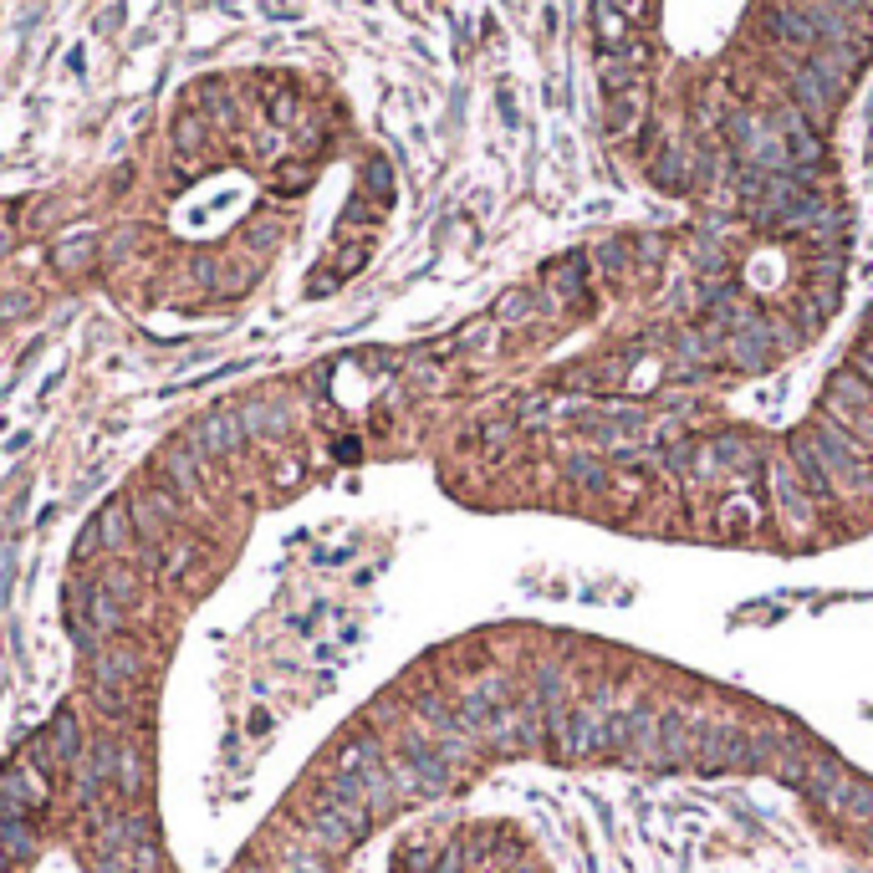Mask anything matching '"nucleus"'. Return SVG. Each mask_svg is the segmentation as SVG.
I'll use <instances>...</instances> for the list:
<instances>
[{
    "label": "nucleus",
    "instance_id": "obj_1",
    "mask_svg": "<svg viewBox=\"0 0 873 873\" xmlns=\"http://www.w3.org/2000/svg\"><path fill=\"white\" fill-rule=\"evenodd\" d=\"M603 128L644 185L740 240L833 236V128L873 0H588Z\"/></svg>",
    "mask_w": 873,
    "mask_h": 873
},
{
    "label": "nucleus",
    "instance_id": "obj_2",
    "mask_svg": "<svg viewBox=\"0 0 873 873\" xmlns=\"http://www.w3.org/2000/svg\"><path fill=\"white\" fill-rule=\"evenodd\" d=\"M128 516H134L138 541L164 547V537L179 526V501H174V490L169 486H144V490L128 496Z\"/></svg>",
    "mask_w": 873,
    "mask_h": 873
},
{
    "label": "nucleus",
    "instance_id": "obj_3",
    "mask_svg": "<svg viewBox=\"0 0 873 873\" xmlns=\"http://www.w3.org/2000/svg\"><path fill=\"white\" fill-rule=\"evenodd\" d=\"M67 619H83V623H92L102 638H119V628H123V608L108 598V593L98 588V583H77V588L67 593Z\"/></svg>",
    "mask_w": 873,
    "mask_h": 873
},
{
    "label": "nucleus",
    "instance_id": "obj_4",
    "mask_svg": "<svg viewBox=\"0 0 873 873\" xmlns=\"http://www.w3.org/2000/svg\"><path fill=\"white\" fill-rule=\"evenodd\" d=\"M195 445H200L204 454H236L240 445H246V420L230 414V409H215V414H204V420L195 424Z\"/></svg>",
    "mask_w": 873,
    "mask_h": 873
},
{
    "label": "nucleus",
    "instance_id": "obj_5",
    "mask_svg": "<svg viewBox=\"0 0 873 873\" xmlns=\"http://www.w3.org/2000/svg\"><path fill=\"white\" fill-rule=\"evenodd\" d=\"M92 526H98L102 552L128 557V552L138 547V532H134V516H128V501H108L98 516H92Z\"/></svg>",
    "mask_w": 873,
    "mask_h": 873
},
{
    "label": "nucleus",
    "instance_id": "obj_6",
    "mask_svg": "<svg viewBox=\"0 0 873 873\" xmlns=\"http://www.w3.org/2000/svg\"><path fill=\"white\" fill-rule=\"evenodd\" d=\"M159 471H164V481H169V490H174V496H195V490H200V481H204L200 450H164Z\"/></svg>",
    "mask_w": 873,
    "mask_h": 873
},
{
    "label": "nucleus",
    "instance_id": "obj_7",
    "mask_svg": "<svg viewBox=\"0 0 873 873\" xmlns=\"http://www.w3.org/2000/svg\"><path fill=\"white\" fill-rule=\"evenodd\" d=\"M92 261H98V240L92 236H62L51 246V266L62 271V276H87Z\"/></svg>",
    "mask_w": 873,
    "mask_h": 873
},
{
    "label": "nucleus",
    "instance_id": "obj_8",
    "mask_svg": "<svg viewBox=\"0 0 873 873\" xmlns=\"http://www.w3.org/2000/svg\"><path fill=\"white\" fill-rule=\"evenodd\" d=\"M41 761H51V766H72V761H77V721H72L67 710L51 721L47 740H41Z\"/></svg>",
    "mask_w": 873,
    "mask_h": 873
},
{
    "label": "nucleus",
    "instance_id": "obj_9",
    "mask_svg": "<svg viewBox=\"0 0 873 873\" xmlns=\"http://www.w3.org/2000/svg\"><path fill=\"white\" fill-rule=\"evenodd\" d=\"M98 588L108 593V598H113L119 608H134L138 598H144V588H138V572H134V568H123V562H113V568L102 572Z\"/></svg>",
    "mask_w": 873,
    "mask_h": 873
},
{
    "label": "nucleus",
    "instance_id": "obj_10",
    "mask_svg": "<svg viewBox=\"0 0 873 873\" xmlns=\"http://www.w3.org/2000/svg\"><path fill=\"white\" fill-rule=\"evenodd\" d=\"M240 420H246V435H282L286 429V409H276V403L255 399L251 409H240Z\"/></svg>",
    "mask_w": 873,
    "mask_h": 873
},
{
    "label": "nucleus",
    "instance_id": "obj_11",
    "mask_svg": "<svg viewBox=\"0 0 873 873\" xmlns=\"http://www.w3.org/2000/svg\"><path fill=\"white\" fill-rule=\"evenodd\" d=\"M36 307V297H26V291H11V297H0V322H16V317H26Z\"/></svg>",
    "mask_w": 873,
    "mask_h": 873
},
{
    "label": "nucleus",
    "instance_id": "obj_12",
    "mask_svg": "<svg viewBox=\"0 0 873 873\" xmlns=\"http://www.w3.org/2000/svg\"><path fill=\"white\" fill-rule=\"evenodd\" d=\"M102 552V541H98V526H92V521H87V532H83V537H77V552H72V562H92V557H98Z\"/></svg>",
    "mask_w": 873,
    "mask_h": 873
},
{
    "label": "nucleus",
    "instance_id": "obj_13",
    "mask_svg": "<svg viewBox=\"0 0 873 873\" xmlns=\"http://www.w3.org/2000/svg\"><path fill=\"white\" fill-rule=\"evenodd\" d=\"M11 246H16V236H11V225H5V220H0V255L11 251Z\"/></svg>",
    "mask_w": 873,
    "mask_h": 873
}]
</instances>
